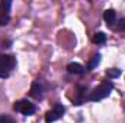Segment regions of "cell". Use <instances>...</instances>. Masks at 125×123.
Listing matches in <instances>:
<instances>
[{"mask_svg":"<svg viewBox=\"0 0 125 123\" xmlns=\"http://www.w3.org/2000/svg\"><path fill=\"white\" fill-rule=\"evenodd\" d=\"M10 20V16H4V15H0V26H6Z\"/></svg>","mask_w":125,"mask_h":123,"instance_id":"obj_12","label":"cell"},{"mask_svg":"<svg viewBox=\"0 0 125 123\" xmlns=\"http://www.w3.org/2000/svg\"><path fill=\"white\" fill-rule=\"evenodd\" d=\"M12 123H13V122H12Z\"/></svg>","mask_w":125,"mask_h":123,"instance_id":"obj_15","label":"cell"},{"mask_svg":"<svg viewBox=\"0 0 125 123\" xmlns=\"http://www.w3.org/2000/svg\"><path fill=\"white\" fill-rule=\"evenodd\" d=\"M15 65H16V58L15 57L0 54V78L9 77V74L12 72Z\"/></svg>","mask_w":125,"mask_h":123,"instance_id":"obj_2","label":"cell"},{"mask_svg":"<svg viewBox=\"0 0 125 123\" xmlns=\"http://www.w3.org/2000/svg\"><path fill=\"white\" fill-rule=\"evenodd\" d=\"M116 31H125V18H122L119 22H118V26L115 28Z\"/></svg>","mask_w":125,"mask_h":123,"instance_id":"obj_13","label":"cell"},{"mask_svg":"<svg viewBox=\"0 0 125 123\" xmlns=\"http://www.w3.org/2000/svg\"><path fill=\"white\" fill-rule=\"evenodd\" d=\"M29 94H31V97L36 98V100H41V98L44 97V86H42V83H41L39 80H36V81L32 83Z\"/></svg>","mask_w":125,"mask_h":123,"instance_id":"obj_5","label":"cell"},{"mask_svg":"<svg viewBox=\"0 0 125 123\" xmlns=\"http://www.w3.org/2000/svg\"><path fill=\"white\" fill-rule=\"evenodd\" d=\"M103 19L108 25V28H115V23H116V12L114 9H108L105 10L103 13Z\"/></svg>","mask_w":125,"mask_h":123,"instance_id":"obj_6","label":"cell"},{"mask_svg":"<svg viewBox=\"0 0 125 123\" xmlns=\"http://www.w3.org/2000/svg\"><path fill=\"white\" fill-rule=\"evenodd\" d=\"M67 71H68L70 74L82 75V74H84L86 68H84V67H83L82 64H79V62H70V64L67 65Z\"/></svg>","mask_w":125,"mask_h":123,"instance_id":"obj_7","label":"cell"},{"mask_svg":"<svg viewBox=\"0 0 125 123\" xmlns=\"http://www.w3.org/2000/svg\"><path fill=\"white\" fill-rule=\"evenodd\" d=\"M106 75H108L109 78H116V77L121 75V70H119V68H111V70L106 71Z\"/></svg>","mask_w":125,"mask_h":123,"instance_id":"obj_11","label":"cell"},{"mask_svg":"<svg viewBox=\"0 0 125 123\" xmlns=\"http://www.w3.org/2000/svg\"><path fill=\"white\" fill-rule=\"evenodd\" d=\"M106 39H108V36L103 32H96L93 35V38H92V42L96 44V45H102V44L106 42Z\"/></svg>","mask_w":125,"mask_h":123,"instance_id":"obj_9","label":"cell"},{"mask_svg":"<svg viewBox=\"0 0 125 123\" xmlns=\"http://www.w3.org/2000/svg\"><path fill=\"white\" fill-rule=\"evenodd\" d=\"M13 110L23 114V116H31L35 113V104H32L28 100H19V101H15Z\"/></svg>","mask_w":125,"mask_h":123,"instance_id":"obj_3","label":"cell"},{"mask_svg":"<svg viewBox=\"0 0 125 123\" xmlns=\"http://www.w3.org/2000/svg\"><path fill=\"white\" fill-rule=\"evenodd\" d=\"M65 113V107L62 104H55L54 109H51L50 112H47L45 114V123H54L58 119H61Z\"/></svg>","mask_w":125,"mask_h":123,"instance_id":"obj_4","label":"cell"},{"mask_svg":"<svg viewBox=\"0 0 125 123\" xmlns=\"http://www.w3.org/2000/svg\"><path fill=\"white\" fill-rule=\"evenodd\" d=\"M10 7H12V1L10 0H3L0 3V15L10 16Z\"/></svg>","mask_w":125,"mask_h":123,"instance_id":"obj_8","label":"cell"},{"mask_svg":"<svg viewBox=\"0 0 125 123\" xmlns=\"http://www.w3.org/2000/svg\"><path fill=\"white\" fill-rule=\"evenodd\" d=\"M0 123H12V120L7 116H0Z\"/></svg>","mask_w":125,"mask_h":123,"instance_id":"obj_14","label":"cell"},{"mask_svg":"<svg viewBox=\"0 0 125 123\" xmlns=\"http://www.w3.org/2000/svg\"><path fill=\"white\" fill-rule=\"evenodd\" d=\"M112 90H114V84L111 81H103L100 86H97L96 88L92 90V93L87 97V100H90V101H100V100L109 97V94H111Z\"/></svg>","mask_w":125,"mask_h":123,"instance_id":"obj_1","label":"cell"},{"mask_svg":"<svg viewBox=\"0 0 125 123\" xmlns=\"http://www.w3.org/2000/svg\"><path fill=\"white\" fill-rule=\"evenodd\" d=\"M99 64H100V54H94L93 57L90 58V61H89V65H87V70L86 71H92Z\"/></svg>","mask_w":125,"mask_h":123,"instance_id":"obj_10","label":"cell"}]
</instances>
